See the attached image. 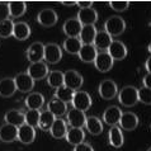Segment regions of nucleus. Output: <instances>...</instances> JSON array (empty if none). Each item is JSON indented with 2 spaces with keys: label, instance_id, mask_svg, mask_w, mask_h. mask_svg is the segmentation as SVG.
Segmentation results:
<instances>
[{
  "label": "nucleus",
  "instance_id": "obj_48",
  "mask_svg": "<svg viewBox=\"0 0 151 151\" xmlns=\"http://www.w3.org/2000/svg\"><path fill=\"white\" fill-rule=\"evenodd\" d=\"M147 151H151V147H149V149H147Z\"/></svg>",
  "mask_w": 151,
  "mask_h": 151
},
{
  "label": "nucleus",
  "instance_id": "obj_2",
  "mask_svg": "<svg viewBox=\"0 0 151 151\" xmlns=\"http://www.w3.org/2000/svg\"><path fill=\"white\" fill-rule=\"evenodd\" d=\"M126 29V22L122 17L119 15H113L108 18L104 23V31H106L111 37L121 36Z\"/></svg>",
  "mask_w": 151,
  "mask_h": 151
},
{
  "label": "nucleus",
  "instance_id": "obj_11",
  "mask_svg": "<svg viewBox=\"0 0 151 151\" xmlns=\"http://www.w3.org/2000/svg\"><path fill=\"white\" fill-rule=\"evenodd\" d=\"M14 81L17 85V90L22 91V93H29L35 88V80L27 73H20L15 75Z\"/></svg>",
  "mask_w": 151,
  "mask_h": 151
},
{
  "label": "nucleus",
  "instance_id": "obj_3",
  "mask_svg": "<svg viewBox=\"0 0 151 151\" xmlns=\"http://www.w3.org/2000/svg\"><path fill=\"white\" fill-rule=\"evenodd\" d=\"M91 103H93L91 96L86 91H83V90L75 91L73 100H71V104H73L75 109L81 111V112H86L91 107Z\"/></svg>",
  "mask_w": 151,
  "mask_h": 151
},
{
  "label": "nucleus",
  "instance_id": "obj_47",
  "mask_svg": "<svg viewBox=\"0 0 151 151\" xmlns=\"http://www.w3.org/2000/svg\"><path fill=\"white\" fill-rule=\"evenodd\" d=\"M147 50H149V52L151 53V42H150V43H149V47H147Z\"/></svg>",
  "mask_w": 151,
  "mask_h": 151
},
{
  "label": "nucleus",
  "instance_id": "obj_43",
  "mask_svg": "<svg viewBox=\"0 0 151 151\" xmlns=\"http://www.w3.org/2000/svg\"><path fill=\"white\" fill-rule=\"evenodd\" d=\"M76 5L80 8V9H88V8H93V3L91 1H78Z\"/></svg>",
  "mask_w": 151,
  "mask_h": 151
},
{
  "label": "nucleus",
  "instance_id": "obj_7",
  "mask_svg": "<svg viewBox=\"0 0 151 151\" xmlns=\"http://www.w3.org/2000/svg\"><path fill=\"white\" fill-rule=\"evenodd\" d=\"M27 58L31 64L42 62V60H45V45L41 42H33L27 50Z\"/></svg>",
  "mask_w": 151,
  "mask_h": 151
},
{
  "label": "nucleus",
  "instance_id": "obj_22",
  "mask_svg": "<svg viewBox=\"0 0 151 151\" xmlns=\"http://www.w3.org/2000/svg\"><path fill=\"white\" fill-rule=\"evenodd\" d=\"M69 128H68V122H65L62 118H56L55 123L50 129V133L53 138L56 140H61V138L66 137V133H68Z\"/></svg>",
  "mask_w": 151,
  "mask_h": 151
},
{
  "label": "nucleus",
  "instance_id": "obj_8",
  "mask_svg": "<svg viewBox=\"0 0 151 151\" xmlns=\"http://www.w3.org/2000/svg\"><path fill=\"white\" fill-rule=\"evenodd\" d=\"M57 20H58V17L56 14V12L51 9V8H45L37 15V22L42 27H53L57 23Z\"/></svg>",
  "mask_w": 151,
  "mask_h": 151
},
{
  "label": "nucleus",
  "instance_id": "obj_35",
  "mask_svg": "<svg viewBox=\"0 0 151 151\" xmlns=\"http://www.w3.org/2000/svg\"><path fill=\"white\" fill-rule=\"evenodd\" d=\"M8 5H9V13L12 18L23 17L27 10V3L24 1H10L8 3Z\"/></svg>",
  "mask_w": 151,
  "mask_h": 151
},
{
  "label": "nucleus",
  "instance_id": "obj_34",
  "mask_svg": "<svg viewBox=\"0 0 151 151\" xmlns=\"http://www.w3.org/2000/svg\"><path fill=\"white\" fill-rule=\"evenodd\" d=\"M56 121V117L52 114L50 111H43L41 112V117H40V123L38 127L42 129V131H50L51 127L53 126Z\"/></svg>",
  "mask_w": 151,
  "mask_h": 151
},
{
  "label": "nucleus",
  "instance_id": "obj_40",
  "mask_svg": "<svg viewBox=\"0 0 151 151\" xmlns=\"http://www.w3.org/2000/svg\"><path fill=\"white\" fill-rule=\"evenodd\" d=\"M129 4H131L129 1H111L109 6L114 12H124V10L128 9Z\"/></svg>",
  "mask_w": 151,
  "mask_h": 151
},
{
  "label": "nucleus",
  "instance_id": "obj_19",
  "mask_svg": "<svg viewBox=\"0 0 151 151\" xmlns=\"http://www.w3.org/2000/svg\"><path fill=\"white\" fill-rule=\"evenodd\" d=\"M18 140V127L12 124H3L0 127V141L1 142H14Z\"/></svg>",
  "mask_w": 151,
  "mask_h": 151
},
{
  "label": "nucleus",
  "instance_id": "obj_45",
  "mask_svg": "<svg viewBox=\"0 0 151 151\" xmlns=\"http://www.w3.org/2000/svg\"><path fill=\"white\" fill-rule=\"evenodd\" d=\"M145 69H146V71H147V74H151V56L145 62Z\"/></svg>",
  "mask_w": 151,
  "mask_h": 151
},
{
  "label": "nucleus",
  "instance_id": "obj_21",
  "mask_svg": "<svg viewBox=\"0 0 151 151\" xmlns=\"http://www.w3.org/2000/svg\"><path fill=\"white\" fill-rule=\"evenodd\" d=\"M36 138V129L28 124H23L18 128V141L24 145H29Z\"/></svg>",
  "mask_w": 151,
  "mask_h": 151
},
{
  "label": "nucleus",
  "instance_id": "obj_41",
  "mask_svg": "<svg viewBox=\"0 0 151 151\" xmlns=\"http://www.w3.org/2000/svg\"><path fill=\"white\" fill-rule=\"evenodd\" d=\"M9 17H10V13H9L8 3H0V23L9 19Z\"/></svg>",
  "mask_w": 151,
  "mask_h": 151
},
{
  "label": "nucleus",
  "instance_id": "obj_23",
  "mask_svg": "<svg viewBox=\"0 0 151 151\" xmlns=\"http://www.w3.org/2000/svg\"><path fill=\"white\" fill-rule=\"evenodd\" d=\"M17 91V85L14 79L12 78H4L0 80V96L3 98H10Z\"/></svg>",
  "mask_w": 151,
  "mask_h": 151
},
{
  "label": "nucleus",
  "instance_id": "obj_44",
  "mask_svg": "<svg viewBox=\"0 0 151 151\" xmlns=\"http://www.w3.org/2000/svg\"><path fill=\"white\" fill-rule=\"evenodd\" d=\"M142 84H144L145 88H149V89H151V74L145 75L144 80H142Z\"/></svg>",
  "mask_w": 151,
  "mask_h": 151
},
{
  "label": "nucleus",
  "instance_id": "obj_18",
  "mask_svg": "<svg viewBox=\"0 0 151 151\" xmlns=\"http://www.w3.org/2000/svg\"><path fill=\"white\" fill-rule=\"evenodd\" d=\"M119 126L124 131H133L138 126V117L132 112H124L121 117Z\"/></svg>",
  "mask_w": 151,
  "mask_h": 151
},
{
  "label": "nucleus",
  "instance_id": "obj_17",
  "mask_svg": "<svg viewBox=\"0 0 151 151\" xmlns=\"http://www.w3.org/2000/svg\"><path fill=\"white\" fill-rule=\"evenodd\" d=\"M107 52L109 53L113 60L121 61V60H123V58H126V56H127V47H126V45L123 43V42L113 41L111 47L108 48Z\"/></svg>",
  "mask_w": 151,
  "mask_h": 151
},
{
  "label": "nucleus",
  "instance_id": "obj_30",
  "mask_svg": "<svg viewBox=\"0 0 151 151\" xmlns=\"http://www.w3.org/2000/svg\"><path fill=\"white\" fill-rule=\"evenodd\" d=\"M108 138H109V144L113 146V147L119 149L123 146L124 137H123V133L118 126H113V127H111L109 133H108Z\"/></svg>",
  "mask_w": 151,
  "mask_h": 151
},
{
  "label": "nucleus",
  "instance_id": "obj_29",
  "mask_svg": "<svg viewBox=\"0 0 151 151\" xmlns=\"http://www.w3.org/2000/svg\"><path fill=\"white\" fill-rule=\"evenodd\" d=\"M85 128L86 131L93 136H99L103 132V123L98 117L90 116L86 118V123H85Z\"/></svg>",
  "mask_w": 151,
  "mask_h": 151
},
{
  "label": "nucleus",
  "instance_id": "obj_4",
  "mask_svg": "<svg viewBox=\"0 0 151 151\" xmlns=\"http://www.w3.org/2000/svg\"><path fill=\"white\" fill-rule=\"evenodd\" d=\"M65 78V86H68L69 89L78 91L84 84V78L80 73H78L76 70H68L64 73Z\"/></svg>",
  "mask_w": 151,
  "mask_h": 151
},
{
  "label": "nucleus",
  "instance_id": "obj_24",
  "mask_svg": "<svg viewBox=\"0 0 151 151\" xmlns=\"http://www.w3.org/2000/svg\"><path fill=\"white\" fill-rule=\"evenodd\" d=\"M78 56L83 62L90 64V62L95 61L96 56H98V50L95 48L94 45H83V47Z\"/></svg>",
  "mask_w": 151,
  "mask_h": 151
},
{
  "label": "nucleus",
  "instance_id": "obj_38",
  "mask_svg": "<svg viewBox=\"0 0 151 151\" xmlns=\"http://www.w3.org/2000/svg\"><path fill=\"white\" fill-rule=\"evenodd\" d=\"M24 114H26V124L31 126V127H38L40 117H41V112L40 111L28 109Z\"/></svg>",
  "mask_w": 151,
  "mask_h": 151
},
{
  "label": "nucleus",
  "instance_id": "obj_33",
  "mask_svg": "<svg viewBox=\"0 0 151 151\" xmlns=\"http://www.w3.org/2000/svg\"><path fill=\"white\" fill-rule=\"evenodd\" d=\"M47 84L51 88H55V89H58V88L65 85V78H64V73L60 70H52L50 71L48 76H47Z\"/></svg>",
  "mask_w": 151,
  "mask_h": 151
},
{
  "label": "nucleus",
  "instance_id": "obj_5",
  "mask_svg": "<svg viewBox=\"0 0 151 151\" xmlns=\"http://www.w3.org/2000/svg\"><path fill=\"white\" fill-rule=\"evenodd\" d=\"M98 91H99L100 98H103L106 100H111L113 98H116V95H118L117 84L113 80H111V79H106V80H103L100 83Z\"/></svg>",
  "mask_w": 151,
  "mask_h": 151
},
{
  "label": "nucleus",
  "instance_id": "obj_39",
  "mask_svg": "<svg viewBox=\"0 0 151 151\" xmlns=\"http://www.w3.org/2000/svg\"><path fill=\"white\" fill-rule=\"evenodd\" d=\"M138 102L146 104V106H151V89L142 86L138 89Z\"/></svg>",
  "mask_w": 151,
  "mask_h": 151
},
{
  "label": "nucleus",
  "instance_id": "obj_13",
  "mask_svg": "<svg viewBox=\"0 0 151 151\" xmlns=\"http://www.w3.org/2000/svg\"><path fill=\"white\" fill-rule=\"evenodd\" d=\"M122 114H123V112L121 111L119 107H117V106L108 107L103 113V121L107 124H109V126L113 127V126H117L119 123Z\"/></svg>",
  "mask_w": 151,
  "mask_h": 151
},
{
  "label": "nucleus",
  "instance_id": "obj_9",
  "mask_svg": "<svg viewBox=\"0 0 151 151\" xmlns=\"http://www.w3.org/2000/svg\"><path fill=\"white\" fill-rule=\"evenodd\" d=\"M27 74L36 81V80H42V79L47 78L50 71H48V66L42 61V62H36V64L29 65V68L27 69Z\"/></svg>",
  "mask_w": 151,
  "mask_h": 151
},
{
  "label": "nucleus",
  "instance_id": "obj_36",
  "mask_svg": "<svg viewBox=\"0 0 151 151\" xmlns=\"http://www.w3.org/2000/svg\"><path fill=\"white\" fill-rule=\"evenodd\" d=\"M75 94V91L74 90H71L69 89L68 86H61V88H58V89H56L55 91V98L58 99V100H62V102H65V103H68V102H71L73 100V96Z\"/></svg>",
  "mask_w": 151,
  "mask_h": 151
},
{
  "label": "nucleus",
  "instance_id": "obj_14",
  "mask_svg": "<svg viewBox=\"0 0 151 151\" xmlns=\"http://www.w3.org/2000/svg\"><path fill=\"white\" fill-rule=\"evenodd\" d=\"M4 121H5L6 124H12V126H15V127L19 128L20 126L26 124V114H24L22 111L10 109L5 113Z\"/></svg>",
  "mask_w": 151,
  "mask_h": 151
},
{
  "label": "nucleus",
  "instance_id": "obj_15",
  "mask_svg": "<svg viewBox=\"0 0 151 151\" xmlns=\"http://www.w3.org/2000/svg\"><path fill=\"white\" fill-rule=\"evenodd\" d=\"M76 18L83 26H94V23L98 20V12H96L94 8L80 9L76 15Z\"/></svg>",
  "mask_w": 151,
  "mask_h": 151
},
{
  "label": "nucleus",
  "instance_id": "obj_12",
  "mask_svg": "<svg viewBox=\"0 0 151 151\" xmlns=\"http://www.w3.org/2000/svg\"><path fill=\"white\" fill-rule=\"evenodd\" d=\"M113 62H114V60L111 57V55L107 51L98 52V56H96L94 61V66L100 73H108L113 68Z\"/></svg>",
  "mask_w": 151,
  "mask_h": 151
},
{
  "label": "nucleus",
  "instance_id": "obj_27",
  "mask_svg": "<svg viewBox=\"0 0 151 151\" xmlns=\"http://www.w3.org/2000/svg\"><path fill=\"white\" fill-rule=\"evenodd\" d=\"M66 141L69 142L70 145L78 146L84 142L85 140V132H84L83 128H69L68 133H66Z\"/></svg>",
  "mask_w": 151,
  "mask_h": 151
},
{
  "label": "nucleus",
  "instance_id": "obj_10",
  "mask_svg": "<svg viewBox=\"0 0 151 151\" xmlns=\"http://www.w3.org/2000/svg\"><path fill=\"white\" fill-rule=\"evenodd\" d=\"M62 58V50L56 43L45 45V61L47 64H57Z\"/></svg>",
  "mask_w": 151,
  "mask_h": 151
},
{
  "label": "nucleus",
  "instance_id": "obj_42",
  "mask_svg": "<svg viewBox=\"0 0 151 151\" xmlns=\"http://www.w3.org/2000/svg\"><path fill=\"white\" fill-rule=\"evenodd\" d=\"M74 151H94V149H93V146H91L90 144H88V142H83V144L75 146Z\"/></svg>",
  "mask_w": 151,
  "mask_h": 151
},
{
  "label": "nucleus",
  "instance_id": "obj_31",
  "mask_svg": "<svg viewBox=\"0 0 151 151\" xmlns=\"http://www.w3.org/2000/svg\"><path fill=\"white\" fill-rule=\"evenodd\" d=\"M96 33L98 31H96L95 26H83L79 38H80L83 45H93Z\"/></svg>",
  "mask_w": 151,
  "mask_h": 151
},
{
  "label": "nucleus",
  "instance_id": "obj_26",
  "mask_svg": "<svg viewBox=\"0 0 151 151\" xmlns=\"http://www.w3.org/2000/svg\"><path fill=\"white\" fill-rule=\"evenodd\" d=\"M24 104H26L28 109L40 111L45 104V96L41 93H29V95H27Z\"/></svg>",
  "mask_w": 151,
  "mask_h": 151
},
{
  "label": "nucleus",
  "instance_id": "obj_20",
  "mask_svg": "<svg viewBox=\"0 0 151 151\" xmlns=\"http://www.w3.org/2000/svg\"><path fill=\"white\" fill-rule=\"evenodd\" d=\"M112 42H113L112 37L108 35L106 31H99L96 33L93 45L95 46L96 50H99V51H102V52H106V51H108V48L111 47Z\"/></svg>",
  "mask_w": 151,
  "mask_h": 151
},
{
  "label": "nucleus",
  "instance_id": "obj_32",
  "mask_svg": "<svg viewBox=\"0 0 151 151\" xmlns=\"http://www.w3.org/2000/svg\"><path fill=\"white\" fill-rule=\"evenodd\" d=\"M62 46H64L66 52L71 53V55H79V52H80V50L83 47V43L80 38H78V37H68L64 41Z\"/></svg>",
  "mask_w": 151,
  "mask_h": 151
},
{
  "label": "nucleus",
  "instance_id": "obj_6",
  "mask_svg": "<svg viewBox=\"0 0 151 151\" xmlns=\"http://www.w3.org/2000/svg\"><path fill=\"white\" fill-rule=\"evenodd\" d=\"M86 118L88 117L85 116V113L81 112V111L75 109V108L70 109L68 113H66V121H68V123L73 128H83V127H85Z\"/></svg>",
  "mask_w": 151,
  "mask_h": 151
},
{
  "label": "nucleus",
  "instance_id": "obj_25",
  "mask_svg": "<svg viewBox=\"0 0 151 151\" xmlns=\"http://www.w3.org/2000/svg\"><path fill=\"white\" fill-rule=\"evenodd\" d=\"M47 111H50L56 118H61V116H64L65 113H68V106L65 102L58 100L56 98L51 99L47 104Z\"/></svg>",
  "mask_w": 151,
  "mask_h": 151
},
{
  "label": "nucleus",
  "instance_id": "obj_1",
  "mask_svg": "<svg viewBox=\"0 0 151 151\" xmlns=\"http://www.w3.org/2000/svg\"><path fill=\"white\" fill-rule=\"evenodd\" d=\"M118 102L123 107H135L138 103V89L135 86L127 85L121 89L118 93Z\"/></svg>",
  "mask_w": 151,
  "mask_h": 151
},
{
  "label": "nucleus",
  "instance_id": "obj_37",
  "mask_svg": "<svg viewBox=\"0 0 151 151\" xmlns=\"http://www.w3.org/2000/svg\"><path fill=\"white\" fill-rule=\"evenodd\" d=\"M13 31H14V22L10 18L0 23V37L1 38L12 37L13 36Z\"/></svg>",
  "mask_w": 151,
  "mask_h": 151
},
{
  "label": "nucleus",
  "instance_id": "obj_28",
  "mask_svg": "<svg viewBox=\"0 0 151 151\" xmlns=\"http://www.w3.org/2000/svg\"><path fill=\"white\" fill-rule=\"evenodd\" d=\"M31 36V27L26 22H17L14 23L13 37L18 41H26Z\"/></svg>",
  "mask_w": 151,
  "mask_h": 151
},
{
  "label": "nucleus",
  "instance_id": "obj_16",
  "mask_svg": "<svg viewBox=\"0 0 151 151\" xmlns=\"http://www.w3.org/2000/svg\"><path fill=\"white\" fill-rule=\"evenodd\" d=\"M83 29V24L79 22L78 18H70L66 19L62 27V31L68 37H78L80 36V32Z\"/></svg>",
  "mask_w": 151,
  "mask_h": 151
},
{
  "label": "nucleus",
  "instance_id": "obj_46",
  "mask_svg": "<svg viewBox=\"0 0 151 151\" xmlns=\"http://www.w3.org/2000/svg\"><path fill=\"white\" fill-rule=\"evenodd\" d=\"M61 4L68 5V6H74V5H76V4H78V1H62Z\"/></svg>",
  "mask_w": 151,
  "mask_h": 151
}]
</instances>
